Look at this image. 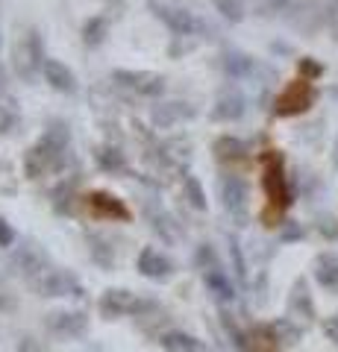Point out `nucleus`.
Listing matches in <instances>:
<instances>
[{
	"mask_svg": "<svg viewBox=\"0 0 338 352\" xmlns=\"http://www.w3.org/2000/svg\"><path fill=\"white\" fill-rule=\"evenodd\" d=\"M262 185L268 194V206L271 214H282V208L288 206V191H286V176H282V162L274 150L265 156V170H262Z\"/></svg>",
	"mask_w": 338,
	"mask_h": 352,
	"instance_id": "obj_1",
	"label": "nucleus"
},
{
	"mask_svg": "<svg viewBox=\"0 0 338 352\" xmlns=\"http://www.w3.org/2000/svg\"><path fill=\"white\" fill-rule=\"evenodd\" d=\"M312 103V85L309 80H294L286 91L279 94L277 100V115H297V112H306Z\"/></svg>",
	"mask_w": 338,
	"mask_h": 352,
	"instance_id": "obj_2",
	"label": "nucleus"
},
{
	"mask_svg": "<svg viewBox=\"0 0 338 352\" xmlns=\"http://www.w3.org/2000/svg\"><path fill=\"white\" fill-rule=\"evenodd\" d=\"M89 212H92L94 217H103V220H109V217L127 220V217H129V212L121 206V200H115V197H109V194H92Z\"/></svg>",
	"mask_w": 338,
	"mask_h": 352,
	"instance_id": "obj_3",
	"label": "nucleus"
},
{
	"mask_svg": "<svg viewBox=\"0 0 338 352\" xmlns=\"http://www.w3.org/2000/svg\"><path fill=\"white\" fill-rule=\"evenodd\" d=\"M250 352H279V346H277V340H271L268 335H253Z\"/></svg>",
	"mask_w": 338,
	"mask_h": 352,
	"instance_id": "obj_4",
	"label": "nucleus"
}]
</instances>
